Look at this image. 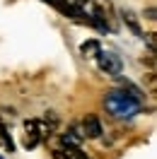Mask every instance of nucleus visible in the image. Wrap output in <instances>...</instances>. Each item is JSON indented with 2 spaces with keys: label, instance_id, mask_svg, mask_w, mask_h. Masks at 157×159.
<instances>
[{
  "label": "nucleus",
  "instance_id": "obj_1",
  "mask_svg": "<svg viewBox=\"0 0 157 159\" xmlns=\"http://www.w3.org/2000/svg\"><path fill=\"white\" fill-rule=\"evenodd\" d=\"M104 106L114 118H133L140 111V99H136L133 94L121 89H111L104 97Z\"/></svg>",
  "mask_w": 157,
  "mask_h": 159
},
{
  "label": "nucleus",
  "instance_id": "obj_2",
  "mask_svg": "<svg viewBox=\"0 0 157 159\" xmlns=\"http://www.w3.org/2000/svg\"><path fill=\"white\" fill-rule=\"evenodd\" d=\"M49 125L46 123H41V120H27L24 123V147L31 149V147H36L41 140L49 135Z\"/></svg>",
  "mask_w": 157,
  "mask_h": 159
},
{
  "label": "nucleus",
  "instance_id": "obj_3",
  "mask_svg": "<svg viewBox=\"0 0 157 159\" xmlns=\"http://www.w3.org/2000/svg\"><path fill=\"white\" fill-rule=\"evenodd\" d=\"M97 65H99L102 72H107V75H111V77L121 75V68H123L121 58H118L116 53H111V51H99L97 53Z\"/></svg>",
  "mask_w": 157,
  "mask_h": 159
},
{
  "label": "nucleus",
  "instance_id": "obj_4",
  "mask_svg": "<svg viewBox=\"0 0 157 159\" xmlns=\"http://www.w3.org/2000/svg\"><path fill=\"white\" fill-rule=\"evenodd\" d=\"M82 135L85 138H99L102 135V123H99L97 116H87V118L82 120Z\"/></svg>",
  "mask_w": 157,
  "mask_h": 159
},
{
  "label": "nucleus",
  "instance_id": "obj_5",
  "mask_svg": "<svg viewBox=\"0 0 157 159\" xmlns=\"http://www.w3.org/2000/svg\"><path fill=\"white\" fill-rule=\"evenodd\" d=\"M99 51H102L99 41H97V39H87L82 46H80V56H82V58H97Z\"/></svg>",
  "mask_w": 157,
  "mask_h": 159
},
{
  "label": "nucleus",
  "instance_id": "obj_6",
  "mask_svg": "<svg viewBox=\"0 0 157 159\" xmlns=\"http://www.w3.org/2000/svg\"><path fill=\"white\" fill-rule=\"evenodd\" d=\"M92 7H94V17L107 22L109 12H111V0H92Z\"/></svg>",
  "mask_w": 157,
  "mask_h": 159
},
{
  "label": "nucleus",
  "instance_id": "obj_7",
  "mask_svg": "<svg viewBox=\"0 0 157 159\" xmlns=\"http://www.w3.org/2000/svg\"><path fill=\"white\" fill-rule=\"evenodd\" d=\"M85 140V135H82V130L80 128H70L65 135H63V145H68V147H78L80 142Z\"/></svg>",
  "mask_w": 157,
  "mask_h": 159
},
{
  "label": "nucleus",
  "instance_id": "obj_8",
  "mask_svg": "<svg viewBox=\"0 0 157 159\" xmlns=\"http://www.w3.org/2000/svg\"><path fill=\"white\" fill-rule=\"evenodd\" d=\"M0 147H5V149L12 152V140H10V135H7V130H5L2 123H0Z\"/></svg>",
  "mask_w": 157,
  "mask_h": 159
},
{
  "label": "nucleus",
  "instance_id": "obj_9",
  "mask_svg": "<svg viewBox=\"0 0 157 159\" xmlns=\"http://www.w3.org/2000/svg\"><path fill=\"white\" fill-rule=\"evenodd\" d=\"M123 22H126L131 29L136 31V34H140V27H138V22H136V17H133V12H128V10H123Z\"/></svg>",
  "mask_w": 157,
  "mask_h": 159
},
{
  "label": "nucleus",
  "instance_id": "obj_10",
  "mask_svg": "<svg viewBox=\"0 0 157 159\" xmlns=\"http://www.w3.org/2000/svg\"><path fill=\"white\" fill-rule=\"evenodd\" d=\"M65 154H68V159H87V154H85L80 147H68Z\"/></svg>",
  "mask_w": 157,
  "mask_h": 159
},
{
  "label": "nucleus",
  "instance_id": "obj_11",
  "mask_svg": "<svg viewBox=\"0 0 157 159\" xmlns=\"http://www.w3.org/2000/svg\"><path fill=\"white\" fill-rule=\"evenodd\" d=\"M53 159H68L65 149H56V152H53Z\"/></svg>",
  "mask_w": 157,
  "mask_h": 159
},
{
  "label": "nucleus",
  "instance_id": "obj_12",
  "mask_svg": "<svg viewBox=\"0 0 157 159\" xmlns=\"http://www.w3.org/2000/svg\"><path fill=\"white\" fill-rule=\"evenodd\" d=\"M78 2H87V0H78Z\"/></svg>",
  "mask_w": 157,
  "mask_h": 159
},
{
  "label": "nucleus",
  "instance_id": "obj_13",
  "mask_svg": "<svg viewBox=\"0 0 157 159\" xmlns=\"http://www.w3.org/2000/svg\"><path fill=\"white\" fill-rule=\"evenodd\" d=\"M0 159H2V157H0Z\"/></svg>",
  "mask_w": 157,
  "mask_h": 159
}]
</instances>
